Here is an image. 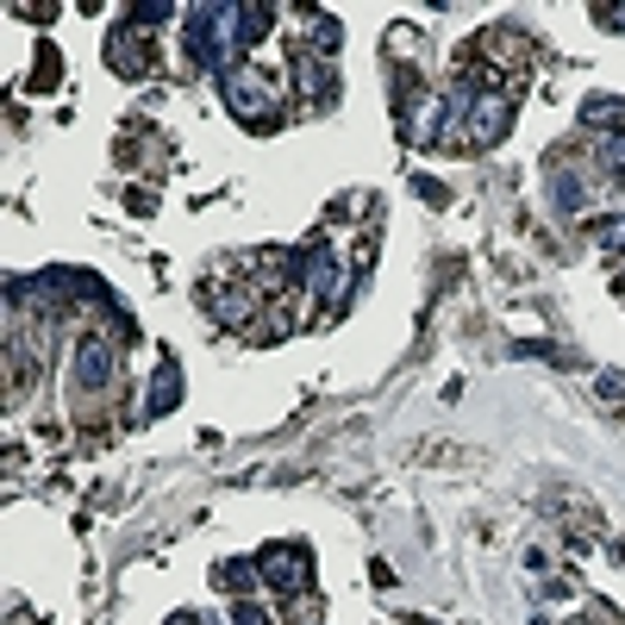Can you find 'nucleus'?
<instances>
[{"label": "nucleus", "mask_w": 625, "mask_h": 625, "mask_svg": "<svg viewBox=\"0 0 625 625\" xmlns=\"http://www.w3.org/2000/svg\"><path fill=\"white\" fill-rule=\"evenodd\" d=\"M220 95H225V113L238 125H250V132H270V125L282 120V82H275V70H263V63L225 70Z\"/></svg>", "instance_id": "f257e3e1"}, {"label": "nucleus", "mask_w": 625, "mask_h": 625, "mask_svg": "<svg viewBox=\"0 0 625 625\" xmlns=\"http://www.w3.org/2000/svg\"><path fill=\"white\" fill-rule=\"evenodd\" d=\"M507 120H513V95H500L495 82L457 88V100H450V125H463L470 145H500V138H507Z\"/></svg>", "instance_id": "f03ea898"}, {"label": "nucleus", "mask_w": 625, "mask_h": 625, "mask_svg": "<svg viewBox=\"0 0 625 625\" xmlns=\"http://www.w3.org/2000/svg\"><path fill=\"white\" fill-rule=\"evenodd\" d=\"M257 563H263V588H270V595H282V600L313 595V557L300 545H270Z\"/></svg>", "instance_id": "7ed1b4c3"}, {"label": "nucleus", "mask_w": 625, "mask_h": 625, "mask_svg": "<svg viewBox=\"0 0 625 625\" xmlns=\"http://www.w3.org/2000/svg\"><path fill=\"white\" fill-rule=\"evenodd\" d=\"M113 375H120V345L107 332H82L75 338V388L82 395H107Z\"/></svg>", "instance_id": "20e7f679"}, {"label": "nucleus", "mask_w": 625, "mask_h": 625, "mask_svg": "<svg viewBox=\"0 0 625 625\" xmlns=\"http://www.w3.org/2000/svg\"><path fill=\"white\" fill-rule=\"evenodd\" d=\"M300 282H307V295L320 300V307H338L345 300V270L332 263V250H300Z\"/></svg>", "instance_id": "39448f33"}, {"label": "nucleus", "mask_w": 625, "mask_h": 625, "mask_svg": "<svg viewBox=\"0 0 625 625\" xmlns=\"http://www.w3.org/2000/svg\"><path fill=\"white\" fill-rule=\"evenodd\" d=\"M107 63H113L120 75H132V82H138V75H157V63H150L145 32H138V25H125V32H113V38H107Z\"/></svg>", "instance_id": "423d86ee"}, {"label": "nucleus", "mask_w": 625, "mask_h": 625, "mask_svg": "<svg viewBox=\"0 0 625 625\" xmlns=\"http://www.w3.org/2000/svg\"><path fill=\"white\" fill-rule=\"evenodd\" d=\"M213 582H220L232 600H250V588L263 582V563H250V557H232V563H220V575H213Z\"/></svg>", "instance_id": "0eeeda50"}, {"label": "nucleus", "mask_w": 625, "mask_h": 625, "mask_svg": "<svg viewBox=\"0 0 625 625\" xmlns=\"http://www.w3.org/2000/svg\"><path fill=\"white\" fill-rule=\"evenodd\" d=\"M582 125H595L600 138H625V100H607V95H595L588 107H582Z\"/></svg>", "instance_id": "6e6552de"}, {"label": "nucleus", "mask_w": 625, "mask_h": 625, "mask_svg": "<svg viewBox=\"0 0 625 625\" xmlns=\"http://www.w3.org/2000/svg\"><path fill=\"white\" fill-rule=\"evenodd\" d=\"M175 400H182V370H175V357L157 370V388H150V400H145V413L157 420V413H170Z\"/></svg>", "instance_id": "1a4fd4ad"}, {"label": "nucleus", "mask_w": 625, "mask_h": 625, "mask_svg": "<svg viewBox=\"0 0 625 625\" xmlns=\"http://www.w3.org/2000/svg\"><path fill=\"white\" fill-rule=\"evenodd\" d=\"M595 170H600V182L625 188V138H600V145H595Z\"/></svg>", "instance_id": "9d476101"}, {"label": "nucleus", "mask_w": 625, "mask_h": 625, "mask_svg": "<svg viewBox=\"0 0 625 625\" xmlns=\"http://www.w3.org/2000/svg\"><path fill=\"white\" fill-rule=\"evenodd\" d=\"M550 200H557V213H582L588 207V182H575V170H563L550 182Z\"/></svg>", "instance_id": "9b49d317"}, {"label": "nucleus", "mask_w": 625, "mask_h": 625, "mask_svg": "<svg viewBox=\"0 0 625 625\" xmlns=\"http://www.w3.org/2000/svg\"><path fill=\"white\" fill-rule=\"evenodd\" d=\"M595 245L607 250V257H620V263H625V213H607V220L595 225Z\"/></svg>", "instance_id": "f8f14e48"}, {"label": "nucleus", "mask_w": 625, "mask_h": 625, "mask_svg": "<svg viewBox=\"0 0 625 625\" xmlns=\"http://www.w3.org/2000/svg\"><path fill=\"white\" fill-rule=\"evenodd\" d=\"M300 88L313 100H332V70H325L320 57H300Z\"/></svg>", "instance_id": "ddd939ff"}, {"label": "nucleus", "mask_w": 625, "mask_h": 625, "mask_svg": "<svg viewBox=\"0 0 625 625\" xmlns=\"http://www.w3.org/2000/svg\"><path fill=\"white\" fill-rule=\"evenodd\" d=\"M482 50H488V57H507V63H525V38H520V32H507V25H500V32H488V38H482Z\"/></svg>", "instance_id": "4468645a"}, {"label": "nucleus", "mask_w": 625, "mask_h": 625, "mask_svg": "<svg viewBox=\"0 0 625 625\" xmlns=\"http://www.w3.org/2000/svg\"><path fill=\"white\" fill-rule=\"evenodd\" d=\"M232 625H275L263 600H232Z\"/></svg>", "instance_id": "2eb2a0df"}, {"label": "nucleus", "mask_w": 625, "mask_h": 625, "mask_svg": "<svg viewBox=\"0 0 625 625\" xmlns=\"http://www.w3.org/2000/svg\"><path fill=\"white\" fill-rule=\"evenodd\" d=\"M32 88H57V50H38V75H32Z\"/></svg>", "instance_id": "dca6fc26"}, {"label": "nucleus", "mask_w": 625, "mask_h": 625, "mask_svg": "<svg viewBox=\"0 0 625 625\" xmlns=\"http://www.w3.org/2000/svg\"><path fill=\"white\" fill-rule=\"evenodd\" d=\"M338 38H345L338 20H313V50H338Z\"/></svg>", "instance_id": "f3484780"}, {"label": "nucleus", "mask_w": 625, "mask_h": 625, "mask_svg": "<svg viewBox=\"0 0 625 625\" xmlns=\"http://www.w3.org/2000/svg\"><path fill=\"white\" fill-rule=\"evenodd\" d=\"M595 388H600V400H620V395H625V382H620L613 370H600V382H595Z\"/></svg>", "instance_id": "a211bd4d"}, {"label": "nucleus", "mask_w": 625, "mask_h": 625, "mask_svg": "<svg viewBox=\"0 0 625 625\" xmlns=\"http://www.w3.org/2000/svg\"><path fill=\"white\" fill-rule=\"evenodd\" d=\"M170 625H200V620H195V613H175V620H170Z\"/></svg>", "instance_id": "6ab92c4d"}]
</instances>
